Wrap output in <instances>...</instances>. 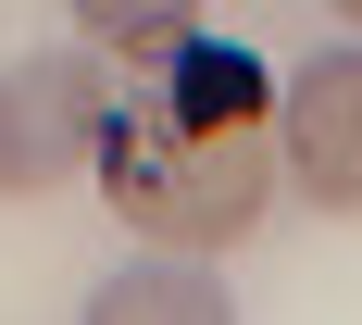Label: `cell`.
<instances>
[{"instance_id":"obj_4","label":"cell","mask_w":362,"mask_h":325,"mask_svg":"<svg viewBox=\"0 0 362 325\" xmlns=\"http://www.w3.org/2000/svg\"><path fill=\"white\" fill-rule=\"evenodd\" d=\"M238 300L200 275V251H163V263H125V275H100V300H88V325H225Z\"/></svg>"},{"instance_id":"obj_2","label":"cell","mask_w":362,"mask_h":325,"mask_svg":"<svg viewBox=\"0 0 362 325\" xmlns=\"http://www.w3.org/2000/svg\"><path fill=\"white\" fill-rule=\"evenodd\" d=\"M112 88L125 75L100 50H25L0 75V200H50L100 163V125H112Z\"/></svg>"},{"instance_id":"obj_6","label":"cell","mask_w":362,"mask_h":325,"mask_svg":"<svg viewBox=\"0 0 362 325\" xmlns=\"http://www.w3.org/2000/svg\"><path fill=\"white\" fill-rule=\"evenodd\" d=\"M337 13H350V25H362V0H337Z\"/></svg>"},{"instance_id":"obj_5","label":"cell","mask_w":362,"mask_h":325,"mask_svg":"<svg viewBox=\"0 0 362 325\" xmlns=\"http://www.w3.org/2000/svg\"><path fill=\"white\" fill-rule=\"evenodd\" d=\"M187 25H213V0H75V38L100 63H125V75H150Z\"/></svg>"},{"instance_id":"obj_1","label":"cell","mask_w":362,"mask_h":325,"mask_svg":"<svg viewBox=\"0 0 362 325\" xmlns=\"http://www.w3.org/2000/svg\"><path fill=\"white\" fill-rule=\"evenodd\" d=\"M100 200L125 225H138L150 251H238L262 225V200H275V125H187V113H163L125 75L112 88V125H100Z\"/></svg>"},{"instance_id":"obj_3","label":"cell","mask_w":362,"mask_h":325,"mask_svg":"<svg viewBox=\"0 0 362 325\" xmlns=\"http://www.w3.org/2000/svg\"><path fill=\"white\" fill-rule=\"evenodd\" d=\"M275 163L325 213H362V50H313L300 75H275Z\"/></svg>"}]
</instances>
